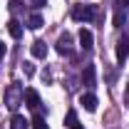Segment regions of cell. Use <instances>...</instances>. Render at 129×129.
<instances>
[{
    "instance_id": "obj_1",
    "label": "cell",
    "mask_w": 129,
    "mask_h": 129,
    "mask_svg": "<svg viewBox=\"0 0 129 129\" xmlns=\"http://www.w3.org/2000/svg\"><path fill=\"white\" fill-rule=\"evenodd\" d=\"M22 102H25V87H22L20 82H13V84H8V87H5V107L15 112V109L22 104Z\"/></svg>"
},
{
    "instance_id": "obj_2",
    "label": "cell",
    "mask_w": 129,
    "mask_h": 129,
    "mask_svg": "<svg viewBox=\"0 0 129 129\" xmlns=\"http://www.w3.org/2000/svg\"><path fill=\"white\" fill-rule=\"evenodd\" d=\"M72 17L77 22H94L97 20V5H89V3H80L72 8Z\"/></svg>"
},
{
    "instance_id": "obj_3",
    "label": "cell",
    "mask_w": 129,
    "mask_h": 129,
    "mask_svg": "<svg viewBox=\"0 0 129 129\" xmlns=\"http://www.w3.org/2000/svg\"><path fill=\"white\" fill-rule=\"evenodd\" d=\"M57 52L64 55V57L72 55V35H70V32H62V35L57 37Z\"/></svg>"
},
{
    "instance_id": "obj_4",
    "label": "cell",
    "mask_w": 129,
    "mask_h": 129,
    "mask_svg": "<svg viewBox=\"0 0 129 129\" xmlns=\"http://www.w3.org/2000/svg\"><path fill=\"white\" fill-rule=\"evenodd\" d=\"M25 104L30 107L32 112H40V104H42V102H40V94H37L35 89H25Z\"/></svg>"
},
{
    "instance_id": "obj_5",
    "label": "cell",
    "mask_w": 129,
    "mask_h": 129,
    "mask_svg": "<svg viewBox=\"0 0 129 129\" xmlns=\"http://www.w3.org/2000/svg\"><path fill=\"white\" fill-rule=\"evenodd\" d=\"M80 104L87 109V112H94L99 102H97V97L92 94V92H82V94H80Z\"/></svg>"
},
{
    "instance_id": "obj_6",
    "label": "cell",
    "mask_w": 129,
    "mask_h": 129,
    "mask_svg": "<svg viewBox=\"0 0 129 129\" xmlns=\"http://www.w3.org/2000/svg\"><path fill=\"white\" fill-rule=\"evenodd\" d=\"M92 42H94L92 32L87 30V27H82V30H80V47L84 50V52H89V50H92Z\"/></svg>"
},
{
    "instance_id": "obj_7",
    "label": "cell",
    "mask_w": 129,
    "mask_h": 129,
    "mask_svg": "<svg viewBox=\"0 0 129 129\" xmlns=\"http://www.w3.org/2000/svg\"><path fill=\"white\" fill-rule=\"evenodd\" d=\"M127 55H129V40L124 37V40H119V42H117V62H119V64H124Z\"/></svg>"
},
{
    "instance_id": "obj_8",
    "label": "cell",
    "mask_w": 129,
    "mask_h": 129,
    "mask_svg": "<svg viewBox=\"0 0 129 129\" xmlns=\"http://www.w3.org/2000/svg\"><path fill=\"white\" fill-rule=\"evenodd\" d=\"M30 50H32V57H37V60H45V57H47V45H45L42 40H35Z\"/></svg>"
},
{
    "instance_id": "obj_9",
    "label": "cell",
    "mask_w": 129,
    "mask_h": 129,
    "mask_svg": "<svg viewBox=\"0 0 129 129\" xmlns=\"http://www.w3.org/2000/svg\"><path fill=\"white\" fill-rule=\"evenodd\" d=\"M42 25H45V20H42L40 13H30V15H27V27H30V30H40Z\"/></svg>"
},
{
    "instance_id": "obj_10",
    "label": "cell",
    "mask_w": 129,
    "mask_h": 129,
    "mask_svg": "<svg viewBox=\"0 0 129 129\" xmlns=\"http://www.w3.org/2000/svg\"><path fill=\"white\" fill-rule=\"evenodd\" d=\"M82 82L87 87H94V64H84V72H82Z\"/></svg>"
},
{
    "instance_id": "obj_11",
    "label": "cell",
    "mask_w": 129,
    "mask_h": 129,
    "mask_svg": "<svg viewBox=\"0 0 129 129\" xmlns=\"http://www.w3.org/2000/svg\"><path fill=\"white\" fill-rule=\"evenodd\" d=\"M127 8H122L119 3H117V8H114V27H122L124 25V20H127V13H124Z\"/></svg>"
},
{
    "instance_id": "obj_12",
    "label": "cell",
    "mask_w": 129,
    "mask_h": 129,
    "mask_svg": "<svg viewBox=\"0 0 129 129\" xmlns=\"http://www.w3.org/2000/svg\"><path fill=\"white\" fill-rule=\"evenodd\" d=\"M27 119L22 117V114H13V119H10V129H27Z\"/></svg>"
},
{
    "instance_id": "obj_13",
    "label": "cell",
    "mask_w": 129,
    "mask_h": 129,
    "mask_svg": "<svg viewBox=\"0 0 129 129\" xmlns=\"http://www.w3.org/2000/svg\"><path fill=\"white\" fill-rule=\"evenodd\" d=\"M64 127H67V129H77V127H80V122H77V112H75V109H70V112L64 114Z\"/></svg>"
},
{
    "instance_id": "obj_14",
    "label": "cell",
    "mask_w": 129,
    "mask_h": 129,
    "mask_svg": "<svg viewBox=\"0 0 129 129\" xmlns=\"http://www.w3.org/2000/svg\"><path fill=\"white\" fill-rule=\"evenodd\" d=\"M8 32H10L15 40H20V37H22V25H20L17 20H10V22H8Z\"/></svg>"
},
{
    "instance_id": "obj_15",
    "label": "cell",
    "mask_w": 129,
    "mask_h": 129,
    "mask_svg": "<svg viewBox=\"0 0 129 129\" xmlns=\"http://www.w3.org/2000/svg\"><path fill=\"white\" fill-rule=\"evenodd\" d=\"M32 129H47V122L40 112H35V117H32Z\"/></svg>"
},
{
    "instance_id": "obj_16",
    "label": "cell",
    "mask_w": 129,
    "mask_h": 129,
    "mask_svg": "<svg viewBox=\"0 0 129 129\" xmlns=\"http://www.w3.org/2000/svg\"><path fill=\"white\" fill-rule=\"evenodd\" d=\"M22 70H25V75H27V77L35 75V64H32V62H25V64H22Z\"/></svg>"
},
{
    "instance_id": "obj_17",
    "label": "cell",
    "mask_w": 129,
    "mask_h": 129,
    "mask_svg": "<svg viewBox=\"0 0 129 129\" xmlns=\"http://www.w3.org/2000/svg\"><path fill=\"white\" fill-rule=\"evenodd\" d=\"M10 10H13V13H20V10H22V3H20V0H13V3H10Z\"/></svg>"
},
{
    "instance_id": "obj_18",
    "label": "cell",
    "mask_w": 129,
    "mask_h": 129,
    "mask_svg": "<svg viewBox=\"0 0 129 129\" xmlns=\"http://www.w3.org/2000/svg\"><path fill=\"white\" fill-rule=\"evenodd\" d=\"M45 3H47V0H32V8H35V10H37V8H42V5H45Z\"/></svg>"
},
{
    "instance_id": "obj_19",
    "label": "cell",
    "mask_w": 129,
    "mask_h": 129,
    "mask_svg": "<svg viewBox=\"0 0 129 129\" xmlns=\"http://www.w3.org/2000/svg\"><path fill=\"white\" fill-rule=\"evenodd\" d=\"M117 3H119L122 8H127V10H129V0H117Z\"/></svg>"
},
{
    "instance_id": "obj_20",
    "label": "cell",
    "mask_w": 129,
    "mask_h": 129,
    "mask_svg": "<svg viewBox=\"0 0 129 129\" xmlns=\"http://www.w3.org/2000/svg\"><path fill=\"white\" fill-rule=\"evenodd\" d=\"M3 57H5V45L0 42V60H3Z\"/></svg>"
},
{
    "instance_id": "obj_21",
    "label": "cell",
    "mask_w": 129,
    "mask_h": 129,
    "mask_svg": "<svg viewBox=\"0 0 129 129\" xmlns=\"http://www.w3.org/2000/svg\"><path fill=\"white\" fill-rule=\"evenodd\" d=\"M77 129H82V127H77Z\"/></svg>"
}]
</instances>
